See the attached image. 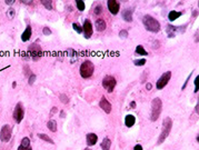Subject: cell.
I'll use <instances>...</instances> for the list:
<instances>
[{"instance_id":"52a82bcc","label":"cell","mask_w":199,"mask_h":150,"mask_svg":"<svg viewBox=\"0 0 199 150\" xmlns=\"http://www.w3.org/2000/svg\"><path fill=\"white\" fill-rule=\"evenodd\" d=\"M170 78H171V71H167V72H165V74H162L161 76H160V78L158 80H157V84H156V87L157 89H164L166 86H167V84L169 82Z\"/></svg>"},{"instance_id":"9a60e30c","label":"cell","mask_w":199,"mask_h":150,"mask_svg":"<svg viewBox=\"0 0 199 150\" xmlns=\"http://www.w3.org/2000/svg\"><path fill=\"white\" fill-rule=\"evenodd\" d=\"M32 34V30H31V27L30 26H27V28L25 29L24 34H21V40L24 42H27L28 40L30 39V37H31Z\"/></svg>"},{"instance_id":"74e56055","label":"cell","mask_w":199,"mask_h":150,"mask_svg":"<svg viewBox=\"0 0 199 150\" xmlns=\"http://www.w3.org/2000/svg\"><path fill=\"white\" fill-rule=\"evenodd\" d=\"M146 89L147 90H152V84L150 82H147L146 84Z\"/></svg>"},{"instance_id":"f1b7e54d","label":"cell","mask_w":199,"mask_h":150,"mask_svg":"<svg viewBox=\"0 0 199 150\" xmlns=\"http://www.w3.org/2000/svg\"><path fill=\"white\" fill-rule=\"evenodd\" d=\"M101 11H102V7H101V5H98L95 7V10H93V12H95L96 16H99L101 13Z\"/></svg>"},{"instance_id":"f35d334b","label":"cell","mask_w":199,"mask_h":150,"mask_svg":"<svg viewBox=\"0 0 199 150\" xmlns=\"http://www.w3.org/2000/svg\"><path fill=\"white\" fill-rule=\"evenodd\" d=\"M133 150H143L142 146H141V145H136L135 147H133Z\"/></svg>"},{"instance_id":"8992f818","label":"cell","mask_w":199,"mask_h":150,"mask_svg":"<svg viewBox=\"0 0 199 150\" xmlns=\"http://www.w3.org/2000/svg\"><path fill=\"white\" fill-rule=\"evenodd\" d=\"M116 84H117V81H116V79H115L112 76H106L104 79H102V87L108 92L114 91L115 87H116Z\"/></svg>"},{"instance_id":"2e32d148","label":"cell","mask_w":199,"mask_h":150,"mask_svg":"<svg viewBox=\"0 0 199 150\" xmlns=\"http://www.w3.org/2000/svg\"><path fill=\"white\" fill-rule=\"evenodd\" d=\"M95 26H96V29H97V31H99V32L105 31V30H106V28H107L106 22H105V20H102V19H97V20H96Z\"/></svg>"},{"instance_id":"3957f363","label":"cell","mask_w":199,"mask_h":150,"mask_svg":"<svg viewBox=\"0 0 199 150\" xmlns=\"http://www.w3.org/2000/svg\"><path fill=\"white\" fill-rule=\"evenodd\" d=\"M162 110V101L160 98H155L152 101V115H150V119L152 121H156L159 118L160 113Z\"/></svg>"},{"instance_id":"5b68a950","label":"cell","mask_w":199,"mask_h":150,"mask_svg":"<svg viewBox=\"0 0 199 150\" xmlns=\"http://www.w3.org/2000/svg\"><path fill=\"white\" fill-rule=\"evenodd\" d=\"M25 117V109L22 107L21 102H18L15 107V110H13V119L16 121L17 124H20L22 121Z\"/></svg>"},{"instance_id":"ac0fdd59","label":"cell","mask_w":199,"mask_h":150,"mask_svg":"<svg viewBox=\"0 0 199 150\" xmlns=\"http://www.w3.org/2000/svg\"><path fill=\"white\" fill-rule=\"evenodd\" d=\"M100 147L102 150H110V147H111V141H110V139L107 137L105 138V139L102 140V142H101Z\"/></svg>"},{"instance_id":"1f68e13d","label":"cell","mask_w":199,"mask_h":150,"mask_svg":"<svg viewBox=\"0 0 199 150\" xmlns=\"http://www.w3.org/2000/svg\"><path fill=\"white\" fill-rule=\"evenodd\" d=\"M119 37L121 38V39H126V38L128 37V31H127V30H121V31L119 32Z\"/></svg>"},{"instance_id":"836d02e7","label":"cell","mask_w":199,"mask_h":150,"mask_svg":"<svg viewBox=\"0 0 199 150\" xmlns=\"http://www.w3.org/2000/svg\"><path fill=\"white\" fill-rule=\"evenodd\" d=\"M43 34H46V36H50L51 34V30L48 28V27H45L43 29Z\"/></svg>"},{"instance_id":"cb8c5ba5","label":"cell","mask_w":199,"mask_h":150,"mask_svg":"<svg viewBox=\"0 0 199 150\" xmlns=\"http://www.w3.org/2000/svg\"><path fill=\"white\" fill-rule=\"evenodd\" d=\"M38 137H39L41 140H43V141H46V142H49V143H53V140L51 139L49 136H47V134H38Z\"/></svg>"},{"instance_id":"7c38bea8","label":"cell","mask_w":199,"mask_h":150,"mask_svg":"<svg viewBox=\"0 0 199 150\" xmlns=\"http://www.w3.org/2000/svg\"><path fill=\"white\" fill-rule=\"evenodd\" d=\"M133 7H128V8H125L122 10V19L127 22H131L133 21Z\"/></svg>"},{"instance_id":"8fae6325","label":"cell","mask_w":199,"mask_h":150,"mask_svg":"<svg viewBox=\"0 0 199 150\" xmlns=\"http://www.w3.org/2000/svg\"><path fill=\"white\" fill-rule=\"evenodd\" d=\"M108 10L110 11L111 15L116 16L120 10L119 1H116V0H108Z\"/></svg>"},{"instance_id":"bcb514c9","label":"cell","mask_w":199,"mask_h":150,"mask_svg":"<svg viewBox=\"0 0 199 150\" xmlns=\"http://www.w3.org/2000/svg\"><path fill=\"white\" fill-rule=\"evenodd\" d=\"M16 86H17V82H12V87L15 88V87H16Z\"/></svg>"},{"instance_id":"4dcf8cb0","label":"cell","mask_w":199,"mask_h":150,"mask_svg":"<svg viewBox=\"0 0 199 150\" xmlns=\"http://www.w3.org/2000/svg\"><path fill=\"white\" fill-rule=\"evenodd\" d=\"M36 75H30V77H29V79H28V84H30V86H32V84H35V81H36Z\"/></svg>"},{"instance_id":"d590c367","label":"cell","mask_w":199,"mask_h":150,"mask_svg":"<svg viewBox=\"0 0 199 150\" xmlns=\"http://www.w3.org/2000/svg\"><path fill=\"white\" fill-rule=\"evenodd\" d=\"M18 150H31V147H24V146H19Z\"/></svg>"},{"instance_id":"f6af8a7d","label":"cell","mask_w":199,"mask_h":150,"mask_svg":"<svg viewBox=\"0 0 199 150\" xmlns=\"http://www.w3.org/2000/svg\"><path fill=\"white\" fill-rule=\"evenodd\" d=\"M198 106H199V105L197 103V105H196V112H197V113H198Z\"/></svg>"},{"instance_id":"b9f144b4","label":"cell","mask_w":199,"mask_h":150,"mask_svg":"<svg viewBox=\"0 0 199 150\" xmlns=\"http://www.w3.org/2000/svg\"><path fill=\"white\" fill-rule=\"evenodd\" d=\"M24 3L25 5H32L34 2H32V1H24Z\"/></svg>"},{"instance_id":"4fadbf2b","label":"cell","mask_w":199,"mask_h":150,"mask_svg":"<svg viewBox=\"0 0 199 150\" xmlns=\"http://www.w3.org/2000/svg\"><path fill=\"white\" fill-rule=\"evenodd\" d=\"M99 106H100V108L102 109V110H104L106 113L111 112V103L109 102L108 100H107L105 97L101 98L100 102H99Z\"/></svg>"},{"instance_id":"8d00e7d4","label":"cell","mask_w":199,"mask_h":150,"mask_svg":"<svg viewBox=\"0 0 199 150\" xmlns=\"http://www.w3.org/2000/svg\"><path fill=\"white\" fill-rule=\"evenodd\" d=\"M191 75H192V74H190V75H189V76H188V78H187V79H186V81H185V84H183V88H181V89H183V90L185 89V88H186V86H187V84H188V81H189V78H190V77H191Z\"/></svg>"},{"instance_id":"603a6c76","label":"cell","mask_w":199,"mask_h":150,"mask_svg":"<svg viewBox=\"0 0 199 150\" xmlns=\"http://www.w3.org/2000/svg\"><path fill=\"white\" fill-rule=\"evenodd\" d=\"M41 3L45 6V8L48 9V10H52L53 9V2L51 0H43V1H41Z\"/></svg>"},{"instance_id":"83f0119b","label":"cell","mask_w":199,"mask_h":150,"mask_svg":"<svg viewBox=\"0 0 199 150\" xmlns=\"http://www.w3.org/2000/svg\"><path fill=\"white\" fill-rule=\"evenodd\" d=\"M21 146H24V147H30V140H29V138L25 137L24 139L21 140Z\"/></svg>"},{"instance_id":"277c9868","label":"cell","mask_w":199,"mask_h":150,"mask_svg":"<svg viewBox=\"0 0 199 150\" xmlns=\"http://www.w3.org/2000/svg\"><path fill=\"white\" fill-rule=\"evenodd\" d=\"M93 70H95V66L93 63L89 60H86L81 63L80 66V76L84 78V79H87V78H90L93 74Z\"/></svg>"},{"instance_id":"5bb4252c","label":"cell","mask_w":199,"mask_h":150,"mask_svg":"<svg viewBox=\"0 0 199 150\" xmlns=\"http://www.w3.org/2000/svg\"><path fill=\"white\" fill-rule=\"evenodd\" d=\"M86 139H87L88 146H93L97 143V141H98V137H97V134H88Z\"/></svg>"},{"instance_id":"4316f807","label":"cell","mask_w":199,"mask_h":150,"mask_svg":"<svg viewBox=\"0 0 199 150\" xmlns=\"http://www.w3.org/2000/svg\"><path fill=\"white\" fill-rule=\"evenodd\" d=\"M72 28H74V29L76 30V32H78V34H81L82 32V27H80V25H78L77 22H74V24H72Z\"/></svg>"},{"instance_id":"d6a6232c","label":"cell","mask_w":199,"mask_h":150,"mask_svg":"<svg viewBox=\"0 0 199 150\" xmlns=\"http://www.w3.org/2000/svg\"><path fill=\"white\" fill-rule=\"evenodd\" d=\"M7 16H8V18L12 19L15 17V10L12 8H9V10L7 11Z\"/></svg>"},{"instance_id":"484cf974","label":"cell","mask_w":199,"mask_h":150,"mask_svg":"<svg viewBox=\"0 0 199 150\" xmlns=\"http://www.w3.org/2000/svg\"><path fill=\"white\" fill-rule=\"evenodd\" d=\"M145 63H146V60H145V59H136V60H133V65L137 67L143 66Z\"/></svg>"},{"instance_id":"e575fe53","label":"cell","mask_w":199,"mask_h":150,"mask_svg":"<svg viewBox=\"0 0 199 150\" xmlns=\"http://www.w3.org/2000/svg\"><path fill=\"white\" fill-rule=\"evenodd\" d=\"M198 81H199V77L197 76L196 79H195V92H198Z\"/></svg>"},{"instance_id":"ba28073f","label":"cell","mask_w":199,"mask_h":150,"mask_svg":"<svg viewBox=\"0 0 199 150\" xmlns=\"http://www.w3.org/2000/svg\"><path fill=\"white\" fill-rule=\"evenodd\" d=\"M28 52H29V55L31 56V58L34 59V60H38V59L41 57V55H43V51H41V48H40L39 45H37V43H34V45H31L29 47V49H28Z\"/></svg>"},{"instance_id":"ffe728a7","label":"cell","mask_w":199,"mask_h":150,"mask_svg":"<svg viewBox=\"0 0 199 150\" xmlns=\"http://www.w3.org/2000/svg\"><path fill=\"white\" fill-rule=\"evenodd\" d=\"M176 31H177V28H176V27L171 26V25H169V26L167 27V34H168V37L169 38L175 37Z\"/></svg>"},{"instance_id":"d6986e66","label":"cell","mask_w":199,"mask_h":150,"mask_svg":"<svg viewBox=\"0 0 199 150\" xmlns=\"http://www.w3.org/2000/svg\"><path fill=\"white\" fill-rule=\"evenodd\" d=\"M181 16V12H178V11H170L169 15H168V19H169L170 21H175L177 18H179V17Z\"/></svg>"},{"instance_id":"6da1fadb","label":"cell","mask_w":199,"mask_h":150,"mask_svg":"<svg viewBox=\"0 0 199 150\" xmlns=\"http://www.w3.org/2000/svg\"><path fill=\"white\" fill-rule=\"evenodd\" d=\"M142 24L146 28V30L150 32H159L161 29L160 22L157 19H155L154 17H152L150 15H146L142 17Z\"/></svg>"},{"instance_id":"7402d4cb","label":"cell","mask_w":199,"mask_h":150,"mask_svg":"<svg viewBox=\"0 0 199 150\" xmlns=\"http://www.w3.org/2000/svg\"><path fill=\"white\" fill-rule=\"evenodd\" d=\"M136 53H138V55H140V56H147V55H148V52L146 51V49H145V48H143L141 45L137 46V48H136Z\"/></svg>"},{"instance_id":"30bf717a","label":"cell","mask_w":199,"mask_h":150,"mask_svg":"<svg viewBox=\"0 0 199 150\" xmlns=\"http://www.w3.org/2000/svg\"><path fill=\"white\" fill-rule=\"evenodd\" d=\"M82 31L85 34V38L89 39L93 36V24L89 19H86L84 22V27H82Z\"/></svg>"},{"instance_id":"60d3db41","label":"cell","mask_w":199,"mask_h":150,"mask_svg":"<svg viewBox=\"0 0 199 150\" xmlns=\"http://www.w3.org/2000/svg\"><path fill=\"white\" fill-rule=\"evenodd\" d=\"M130 107H131V108H133V109L136 108V102H135V101H131V102H130Z\"/></svg>"},{"instance_id":"e0dca14e","label":"cell","mask_w":199,"mask_h":150,"mask_svg":"<svg viewBox=\"0 0 199 150\" xmlns=\"http://www.w3.org/2000/svg\"><path fill=\"white\" fill-rule=\"evenodd\" d=\"M136 122V118L133 116V115H127L125 118V125L128 127V128H131V127L135 125Z\"/></svg>"},{"instance_id":"9c48e42d","label":"cell","mask_w":199,"mask_h":150,"mask_svg":"<svg viewBox=\"0 0 199 150\" xmlns=\"http://www.w3.org/2000/svg\"><path fill=\"white\" fill-rule=\"evenodd\" d=\"M11 138V127L9 125L2 126L0 130V140L3 142H8Z\"/></svg>"},{"instance_id":"7a4b0ae2","label":"cell","mask_w":199,"mask_h":150,"mask_svg":"<svg viewBox=\"0 0 199 150\" xmlns=\"http://www.w3.org/2000/svg\"><path fill=\"white\" fill-rule=\"evenodd\" d=\"M171 127H173V120L169 117H166L164 119V121H162V129L161 132H160L159 138H158V141H157L158 145H161L162 142L166 140V138L169 136L170 131H171Z\"/></svg>"},{"instance_id":"44dd1931","label":"cell","mask_w":199,"mask_h":150,"mask_svg":"<svg viewBox=\"0 0 199 150\" xmlns=\"http://www.w3.org/2000/svg\"><path fill=\"white\" fill-rule=\"evenodd\" d=\"M47 127H48V129L50 130V131H52V132L57 131V122L55 120H49V121H48Z\"/></svg>"},{"instance_id":"7dc6e473","label":"cell","mask_w":199,"mask_h":150,"mask_svg":"<svg viewBox=\"0 0 199 150\" xmlns=\"http://www.w3.org/2000/svg\"><path fill=\"white\" fill-rule=\"evenodd\" d=\"M85 150H91V149H90V148H86Z\"/></svg>"},{"instance_id":"d4e9b609","label":"cell","mask_w":199,"mask_h":150,"mask_svg":"<svg viewBox=\"0 0 199 150\" xmlns=\"http://www.w3.org/2000/svg\"><path fill=\"white\" fill-rule=\"evenodd\" d=\"M76 6H77V9L79 11L85 10V1H82V0H77V1H76Z\"/></svg>"},{"instance_id":"f546056e","label":"cell","mask_w":199,"mask_h":150,"mask_svg":"<svg viewBox=\"0 0 199 150\" xmlns=\"http://www.w3.org/2000/svg\"><path fill=\"white\" fill-rule=\"evenodd\" d=\"M59 99H60L61 102H64V103H68V102H69V98L67 97L66 95H62V93L59 96Z\"/></svg>"},{"instance_id":"7bdbcfd3","label":"cell","mask_w":199,"mask_h":150,"mask_svg":"<svg viewBox=\"0 0 199 150\" xmlns=\"http://www.w3.org/2000/svg\"><path fill=\"white\" fill-rule=\"evenodd\" d=\"M65 116H66V115H65V112H64V111H61V112H60V117H61V118H64Z\"/></svg>"},{"instance_id":"ab89813d","label":"cell","mask_w":199,"mask_h":150,"mask_svg":"<svg viewBox=\"0 0 199 150\" xmlns=\"http://www.w3.org/2000/svg\"><path fill=\"white\" fill-rule=\"evenodd\" d=\"M5 3L6 5H13V3H15V0H10V1H8V0H7V1H5Z\"/></svg>"},{"instance_id":"ee69618b","label":"cell","mask_w":199,"mask_h":150,"mask_svg":"<svg viewBox=\"0 0 199 150\" xmlns=\"http://www.w3.org/2000/svg\"><path fill=\"white\" fill-rule=\"evenodd\" d=\"M51 112H57V108H53L52 110H51Z\"/></svg>"}]
</instances>
